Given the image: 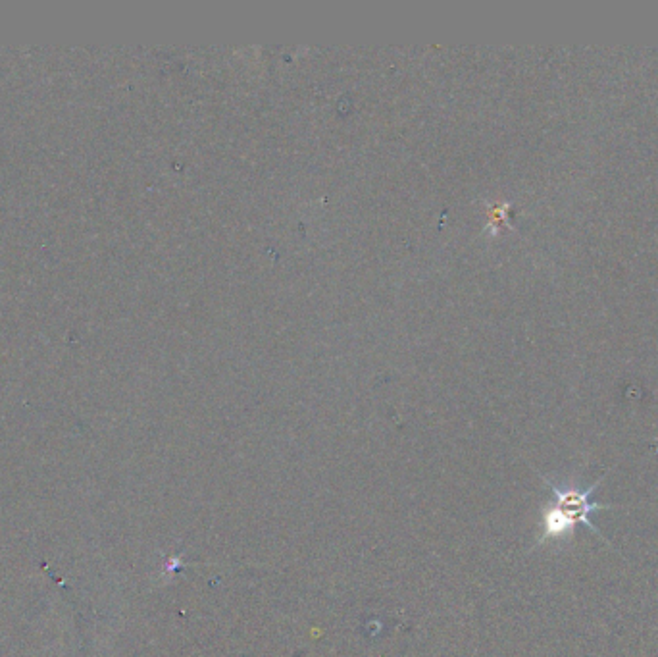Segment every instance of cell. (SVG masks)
<instances>
[{"mask_svg": "<svg viewBox=\"0 0 658 657\" xmlns=\"http://www.w3.org/2000/svg\"><path fill=\"white\" fill-rule=\"evenodd\" d=\"M603 480H605V476L599 478V480H597L593 486H589V488H583L578 480H566V482L558 484L555 480L545 478V484H547V488L553 492V496L557 498L555 505H558L560 509H564L570 517H574V521H576L578 525H583L585 528H589L595 536H599L605 544L610 546V542H608L607 538L601 534V530L591 523V515H593V513L603 511V509H616V505H601V503L591 500V494L601 486Z\"/></svg>", "mask_w": 658, "mask_h": 657, "instance_id": "1", "label": "cell"}, {"mask_svg": "<svg viewBox=\"0 0 658 657\" xmlns=\"http://www.w3.org/2000/svg\"><path fill=\"white\" fill-rule=\"evenodd\" d=\"M578 523L574 521V517H570L564 509H560L555 503H549L543 509V532L539 538V546L547 544V542H558V544H566L574 538L576 534Z\"/></svg>", "mask_w": 658, "mask_h": 657, "instance_id": "2", "label": "cell"}]
</instances>
